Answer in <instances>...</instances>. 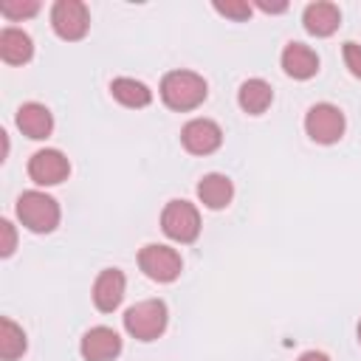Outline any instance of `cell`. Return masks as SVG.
<instances>
[{
    "mask_svg": "<svg viewBox=\"0 0 361 361\" xmlns=\"http://www.w3.org/2000/svg\"><path fill=\"white\" fill-rule=\"evenodd\" d=\"M209 93V85L195 71H169L161 79V99L169 110H195Z\"/></svg>",
    "mask_w": 361,
    "mask_h": 361,
    "instance_id": "obj_1",
    "label": "cell"
},
{
    "mask_svg": "<svg viewBox=\"0 0 361 361\" xmlns=\"http://www.w3.org/2000/svg\"><path fill=\"white\" fill-rule=\"evenodd\" d=\"M17 217L28 231L48 234L59 226V203L39 189H28L17 197Z\"/></svg>",
    "mask_w": 361,
    "mask_h": 361,
    "instance_id": "obj_2",
    "label": "cell"
},
{
    "mask_svg": "<svg viewBox=\"0 0 361 361\" xmlns=\"http://www.w3.org/2000/svg\"><path fill=\"white\" fill-rule=\"evenodd\" d=\"M169 310L161 299H144L124 310V330L138 341H152L166 330Z\"/></svg>",
    "mask_w": 361,
    "mask_h": 361,
    "instance_id": "obj_3",
    "label": "cell"
},
{
    "mask_svg": "<svg viewBox=\"0 0 361 361\" xmlns=\"http://www.w3.org/2000/svg\"><path fill=\"white\" fill-rule=\"evenodd\" d=\"M161 228L175 243H195L200 234V214L189 200H169L161 212Z\"/></svg>",
    "mask_w": 361,
    "mask_h": 361,
    "instance_id": "obj_4",
    "label": "cell"
},
{
    "mask_svg": "<svg viewBox=\"0 0 361 361\" xmlns=\"http://www.w3.org/2000/svg\"><path fill=\"white\" fill-rule=\"evenodd\" d=\"M305 133L316 144H336L344 135V113L330 102H319L305 113Z\"/></svg>",
    "mask_w": 361,
    "mask_h": 361,
    "instance_id": "obj_5",
    "label": "cell"
},
{
    "mask_svg": "<svg viewBox=\"0 0 361 361\" xmlns=\"http://www.w3.org/2000/svg\"><path fill=\"white\" fill-rule=\"evenodd\" d=\"M138 268L155 282H175L180 276L183 259L175 248L161 245V243H149L138 251Z\"/></svg>",
    "mask_w": 361,
    "mask_h": 361,
    "instance_id": "obj_6",
    "label": "cell"
},
{
    "mask_svg": "<svg viewBox=\"0 0 361 361\" xmlns=\"http://www.w3.org/2000/svg\"><path fill=\"white\" fill-rule=\"evenodd\" d=\"M51 25H54L56 37H62L68 42L82 39L90 28L87 6L82 0H56L51 8Z\"/></svg>",
    "mask_w": 361,
    "mask_h": 361,
    "instance_id": "obj_7",
    "label": "cell"
},
{
    "mask_svg": "<svg viewBox=\"0 0 361 361\" xmlns=\"http://www.w3.org/2000/svg\"><path fill=\"white\" fill-rule=\"evenodd\" d=\"M71 175V164L59 149H37L28 158V178L39 186H56Z\"/></svg>",
    "mask_w": 361,
    "mask_h": 361,
    "instance_id": "obj_8",
    "label": "cell"
},
{
    "mask_svg": "<svg viewBox=\"0 0 361 361\" xmlns=\"http://www.w3.org/2000/svg\"><path fill=\"white\" fill-rule=\"evenodd\" d=\"M180 144L192 155H209L223 144V130L212 118H192L180 130Z\"/></svg>",
    "mask_w": 361,
    "mask_h": 361,
    "instance_id": "obj_9",
    "label": "cell"
},
{
    "mask_svg": "<svg viewBox=\"0 0 361 361\" xmlns=\"http://www.w3.org/2000/svg\"><path fill=\"white\" fill-rule=\"evenodd\" d=\"M82 358L85 361H113L118 353H121V336L113 330V327H90L85 336H82Z\"/></svg>",
    "mask_w": 361,
    "mask_h": 361,
    "instance_id": "obj_10",
    "label": "cell"
},
{
    "mask_svg": "<svg viewBox=\"0 0 361 361\" xmlns=\"http://www.w3.org/2000/svg\"><path fill=\"white\" fill-rule=\"evenodd\" d=\"M124 288H127L124 274L118 268H104L93 282V305L102 313H113L124 299Z\"/></svg>",
    "mask_w": 361,
    "mask_h": 361,
    "instance_id": "obj_11",
    "label": "cell"
},
{
    "mask_svg": "<svg viewBox=\"0 0 361 361\" xmlns=\"http://www.w3.org/2000/svg\"><path fill=\"white\" fill-rule=\"evenodd\" d=\"M302 25L307 34L313 37H330L338 25H341V11L336 3H327V0H319V3H310L305 6L302 11Z\"/></svg>",
    "mask_w": 361,
    "mask_h": 361,
    "instance_id": "obj_12",
    "label": "cell"
},
{
    "mask_svg": "<svg viewBox=\"0 0 361 361\" xmlns=\"http://www.w3.org/2000/svg\"><path fill=\"white\" fill-rule=\"evenodd\" d=\"M282 71L290 79H310L319 71V56L305 42H288L282 51Z\"/></svg>",
    "mask_w": 361,
    "mask_h": 361,
    "instance_id": "obj_13",
    "label": "cell"
},
{
    "mask_svg": "<svg viewBox=\"0 0 361 361\" xmlns=\"http://www.w3.org/2000/svg\"><path fill=\"white\" fill-rule=\"evenodd\" d=\"M17 127H20L23 135H28V138H34V141H42V138H48L51 130H54V116H51V110H48L45 104H39V102H25V104L17 110Z\"/></svg>",
    "mask_w": 361,
    "mask_h": 361,
    "instance_id": "obj_14",
    "label": "cell"
},
{
    "mask_svg": "<svg viewBox=\"0 0 361 361\" xmlns=\"http://www.w3.org/2000/svg\"><path fill=\"white\" fill-rule=\"evenodd\" d=\"M231 197H234V183H231V178H226V175H220V172H209V175H203L200 178V183H197V200L206 206V209H226L228 203H231Z\"/></svg>",
    "mask_w": 361,
    "mask_h": 361,
    "instance_id": "obj_15",
    "label": "cell"
},
{
    "mask_svg": "<svg viewBox=\"0 0 361 361\" xmlns=\"http://www.w3.org/2000/svg\"><path fill=\"white\" fill-rule=\"evenodd\" d=\"M31 54H34V42L23 28L8 25V28L0 31V56H3V62L23 65V62L31 59Z\"/></svg>",
    "mask_w": 361,
    "mask_h": 361,
    "instance_id": "obj_16",
    "label": "cell"
},
{
    "mask_svg": "<svg viewBox=\"0 0 361 361\" xmlns=\"http://www.w3.org/2000/svg\"><path fill=\"white\" fill-rule=\"evenodd\" d=\"M237 102L248 116H262L274 102V90L265 79H245L237 90Z\"/></svg>",
    "mask_w": 361,
    "mask_h": 361,
    "instance_id": "obj_17",
    "label": "cell"
},
{
    "mask_svg": "<svg viewBox=\"0 0 361 361\" xmlns=\"http://www.w3.org/2000/svg\"><path fill=\"white\" fill-rule=\"evenodd\" d=\"M110 93H113V99L118 102V104H124V107H147L149 102H152V90L144 85V82H138V79H130V76H118V79H113L110 82Z\"/></svg>",
    "mask_w": 361,
    "mask_h": 361,
    "instance_id": "obj_18",
    "label": "cell"
},
{
    "mask_svg": "<svg viewBox=\"0 0 361 361\" xmlns=\"http://www.w3.org/2000/svg\"><path fill=\"white\" fill-rule=\"evenodd\" d=\"M28 341H25V333L20 324H14L8 316L0 319V358L3 361H17L23 353H25Z\"/></svg>",
    "mask_w": 361,
    "mask_h": 361,
    "instance_id": "obj_19",
    "label": "cell"
},
{
    "mask_svg": "<svg viewBox=\"0 0 361 361\" xmlns=\"http://www.w3.org/2000/svg\"><path fill=\"white\" fill-rule=\"evenodd\" d=\"M39 11V3L37 0H3L0 3V14L8 17V20H25V17H34Z\"/></svg>",
    "mask_w": 361,
    "mask_h": 361,
    "instance_id": "obj_20",
    "label": "cell"
},
{
    "mask_svg": "<svg viewBox=\"0 0 361 361\" xmlns=\"http://www.w3.org/2000/svg\"><path fill=\"white\" fill-rule=\"evenodd\" d=\"M214 11H217V14H223V17H231V20H237V23H243V20H248V17H251V6H248V3H243V0L214 3Z\"/></svg>",
    "mask_w": 361,
    "mask_h": 361,
    "instance_id": "obj_21",
    "label": "cell"
},
{
    "mask_svg": "<svg viewBox=\"0 0 361 361\" xmlns=\"http://www.w3.org/2000/svg\"><path fill=\"white\" fill-rule=\"evenodd\" d=\"M344 65H347V71L355 76V79H361V45L358 42H344Z\"/></svg>",
    "mask_w": 361,
    "mask_h": 361,
    "instance_id": "obj_22",
    "label": "cell"
},
{
    "mask_svg": "<svg viewBox=\"0 0 361 361\" xmlns=\"http://www.w3.org/2000/svg\"><path fill=\"white\" fill-rule=\"evenodd\" d=\"M0 234H3V243H0V254L3 257H11L14 248H17V234H14V226L8 220H0Z\"/></svg>",
    "mask_w": 361,
    "mask_h": 361,
    "instance_id": "obj_23",
    "label": "cell"
},
{
    "mask_svg": "<svg viewBox=\"0 0 361 361\" xmlns=\"http://www.w3.org/2000/svg\"><path fill=\"white\" fill-rule=\"evenodd\" d=\"M262 11H268V14H279V11H285L288 8V3H265V0H259L257 3Z\"/></svg>",
    "mask_w": 361,
    "mask_h": 361,
    "instance_id": "obj_24",
    "label": "cell"
},
{
    "mask_svg": "<svg viewBox=\"0 0 361 361\" xmlns=\"http://www.w3.org/2000/svg\"><path fill=\"white\" fill-rule=\"evenodd\" d=\"M299 361H330V358L324 353H319V350H307V353L299 355Z\"/></svg>",
    "mask_w": 361,
    "mask_h": 361,
    "instance_id": "obj_25",
    "label": "cell"
},
{
    "mask_svg": "<svg viewBox=\"0 0 361 361\" xmlns=\"http://www.w3.org/2000/svg\"><path fill=\"white\" fill-rule=\"evenodd\" d=\"M358 344H361V322H358Z\"/></svg>",
    "mask_w": 361,
    "mask_h": 361,
    "instance_id": "obj_26",
    "label": "cell"
}]
</instances>
